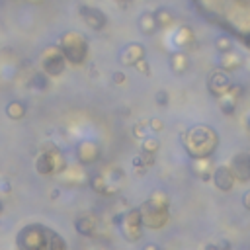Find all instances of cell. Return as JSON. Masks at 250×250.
<instances>
[{
	"instance_id": "obj_1",
	"label": "cell",
	"mask_w": 250,
	"mask_h": 250,
	"mask_svg": "<svg viewBox=\"0 0 250 250\" xmlns=\"http://www.w3.org/2000/svg\"><path fill=\"white\" fill-rule=\"evenodd\" d=\"M16 246L24 250H39V248H67V242L51 229L43 225H28L16 236Z\"/></svg>"
},
{
	"instance_id": "obj_2",
	"label": "cell",
	"mask_w": 250,
	"mask_h": 250,
	"mask_svg": "<svg viewBox=\"0 0 250 250\" xmlns=\"http://www.w3.org/2000/svg\"><path fill=\"white\" fill-rule=\"evenodd\" d=\"M61 51L65 55V59L72 65H80L86 59L88 53V45L84 41V37L76 32H67L61 37Z\"/></svg>"
},
{
	"instance_id": "obj_3",
	"label": "cell",
	"mask_w": 250,
	"mask_h": 250,
	"mask_svg": "<svg viewBox=\"0 0 250 250\" xmlns=\"http://www.w3.org/2000/svg\"><path fill=\"white\" fill-rule=\"evenodd\" d=\"M166 217H168V213H166V203L162 201V203H159V201H155V199H151V201H147L145 205H143V209H141V219H143V225H147V227H162L164 223H166Z\"/></svg>"
},
{
	"instance_id": "obj_4",
	"label": "cell",
	"mask_w": 250,
	"mask_h": 250,
	"mask_svg": "<svg viewBox=\"0 0 250 250\" xmlns=\"http://www.w3.org/2000/svg\"><path fill=\"white\" fill-rule=\"evenodd\" d=\"M65 55L61 51V47H47L41 55V67H43V72H47L49 76H59L63 71H65Z\"/></svg>"
},
{
	"instance_id": "obj_5",
	"label": "cell",
	"mask_w": 250,
	"mask_h": 250,
	"mask_svg": "<svg viewBox=\"0 0 250 250\" xmlns=\"http://www.w3.org/2000/svg\"><path fill=\"white\" fill-rule=\"evenodd\" d=\"M63 166H65V161H63V157H61V153H59L57 149L45 151V153H41V155L36 159V170H37L41 176L59 172Z\"/></svg>"
},
{
	"instance_id": "obj_6",
	"label": "cell",
	"mask_w": 250,
	"mask_h": 250,
	"mask_svg": "<svg viewBox=\"0 0 250 250\" xmlns=\"http://www.w3.org/2000/svg\"><path fill=\"white\" fill-rule=\"evenodd\" d=\"M141 225H143V219H141V209H133L125 215V221H123V234L127 236L129 240H137L139 234H141Z\"/></svg>"
},
{
	"instance_id": "obj_7",
	"label": "cell",
	"mask_w": 250,
	"mask_h": 250,
	"mask_svg": "<svg viewBox=\"0 0 250 250\" xmlns=\"http://www.w3.org/2000/svg\"><path fill=\"white\" fill-rule=\"evenodd\" d=\"M231 172L236 180H250V155L240 153L231 161Z\"/></svg>"
},
{
	"instance_id": "obj_8",
	"label": "cell",
	"mask_w": 250,
	"mask_h": 250,
	"mask_svg": "<svg viewBox=\"0 0 250 250\" xmlns=\"http://www.w3.org/2000/svg\"><path fill=\"white\" fill-rule=\"evenodd\" d=\"M80 16H82V20H84L90 28H94V30H102V28L107 24L104 12L98 10V8H92V6H82V8H80Z\"/></svg>"
},
{
	"instance_id": "obj_9",
	"label": "cell",
	"mask_w": 250,
	"mask_h": 250,
	"mask_svg": "<svg viewBox=\"0 0 250 250\" xmlns=\"http://www.w3.org/2000/svg\"><path fill=\"white\" fill-rule=\"evenodd\" d=\"M213 180H215V186L223 192H229L232 188V182H234V176L231 172V168L227 166H219L215 172H213Z\"/></svg>"
},
{
	"instance_id": "obj_10",
	"label": "cell",
	"mask_w": 250,
	"mask_h": 250,
	"mask_svg": "<svg viewBox=\"0 0 250 250\" xmlns=\"http://www.w3.org/2000/svg\"><path fill=\"white\" fill-rule=\"evenodd\" d=\"M76 155H78L80 162L90 164V162H94V161L98 159V147H96L92 141H84V143H80V145H78Z\"/></svg>"
},
{
	"instance_id": "obj_11",
	"label": "cell",
	"mask_w": 250,
	"mask_h": 250,
	"mask_svg": "<svg viewBox=\"0 0 250 250\" xmlns=\"http://www.w3.org/2000/svg\"><path fill=\"white\" fill-rule=\"evenodd\" d=\"M6 115H8L10 119H14V121L22 119V117L26 115V104H22V102H18V100L8 102V104H6Z\"/></svg>"
},
{
	"instance_id": "obj_12",
	"label": "cell",
	"mask_w": 250,
	"mask_h": 250,
	"mask_svg": "<svg viewBox=\"0 0 250 250\" xmlns=\"http://www.w3.org/2000/svg\"><path fill=\"white\" fill-rule=\"evenodd\" d=\"M74 227H76V231L80 232V234H84V236H90L92 232H94V229H96V223H94V219L92 217H78L76 221H74Z\"/></svg>"
},
{
	"instance_id": "obj_13",
	"label": "cell",
	"mask_w": 250,
	"mask_h": 250,
	"mask_svg": "<svg viewBox=\"0 0 250 250\" xmlns=\"http://www.w3.org/2000/svg\"><path fill=\"white\" fill-rule=\"evenodd\" d=\"M141 57H143V47H139V45H129V47H127V51H125V55H123V59L127 61L129 65L139 63V61H141Z\"/></svg>"
},
{
	"instance_id": "obj_14",
	"label": "cell",
	"mask_w": 250,
	"mask_h": 250,
	"mask_svg": "<svg viewBox=\"0 0 250 250\" xmlns=\"http://www.w3.org/2000/svg\"><path fill=\"white\" fill-rule=\"evenodd\" d=\"M227 84H229V78H227L225 72H213V76H211V80H209V88H211V90H215V86H219V92H221Z\"/></svg>"
},
{
	"instance_id": "obj_15",
	"label": "cell",
	"mask_w": 250,
	"mask_h": 250,
	"mask_svg": "<svg viewBox=\"0 0 250 250\" xmlns=\"http://www.w3.org/2000/svg\"><path fill=\"white\" fill-rule=\"evenodd\" d=\"M47 72H37V74H34L32 76V88H36V90H45L47 88V84H49V80H47Z\"/></svg>"
},
{
	"instance_id": "obj_16",
	"label": "cell",
	"mask_w": 250,
	"mask_h": 250,
	"mask_svg": "<svg viewBox=\"0 0 250 250\" xmlns=\"http://www.w3.org/2000/svg\"><path fill=\"white\" fill-rule=\"evenodd\" d=\"M217 47L221 51H231V39L229 37H219L217 39Z\"/></svg>"
},
{
	"instance_id": "obj_17",
	"label": "cell",
	"mask_w": 250,
	"mask_h": 250,
	"mask_svg": "<svg viewBox=\"0 0 250 250\" xmlns=\"http://www.w3.org/2000/svg\"><path fill=\"white\" fill-rule=\"evenodd\" d=\"M113 80H115L117 84H119V82H123V74H121V72H115V74H113Z\"/></svg>"
},
{
	"instance_id": "obj_18",
	"label": "cell",
	"mask_w": 250,
	"mask_h": 250,
	"mask_svg": "<svg viewBox=\"0 0 250 250\" xmlns=\"http://www.w3.org/2000/svg\"><path fill=\"white\" fill-rule=\"evenodd\" d=\"M159 102L161 104H166V94L164 92H159Z\"/></svg>"
},
{
	"instance_id": "obj_19",
	"label": "cell",
	"mask_w": 250,
	"mask_h": 250,
	"mask_svg": "<svg viewBox=\"0 0 250 250\" xmlns=\"http://www.w3.org/2000/svg\"><path fill=\"white\" fill-rule=\"evenodd\" d=\"M244 203H246V207L250 209V192H248V194H244Z\"/></svg>"
},
{
	"instance_id": "obj_20",
	"label": "cell",
	"mask_w": 250,
	"mask_h": 250,
	"mask_svg": "<svg viewBox=\"0 0 250 250\" xmlns=\"http://www.w3.org/2000/svg\"><path fill=\"white\" fill-rule=\"evenodd\" d=\"M153 127H155V129H161L162 125H161V121H157V119H155V121H153Z\"/></svg>"
},
{
	"instance_id": "obj_21",
	"label": "cell",
	"mask_w": 250,
	"mask_h": 250,
	"mask_svg": "<svg viewBox=\"0 0 250 250\" xmlns=\"http://www.w3.org/2000/svg\"><path fill=\"white\" fill-rule=\"evenodd\" d=\"M2 211H4V203H2V201H0V213H2Z\"/></svg>"
},
{
	"instance_id": "obj_22",
	"label": "cell",
	"mask_w": 250,
	"mask_h": 250,
	"mask_svg": "<svg viewBox=\"0 0 250 250\" xmlns=\"http://www.w3.org/2000/svg\"><path fill=\"white\" fill-rule=\"evenodd\" d=\"M246 43H248V45H250V36H248V37H246Z\"/></svg>"
}]
</instances>
